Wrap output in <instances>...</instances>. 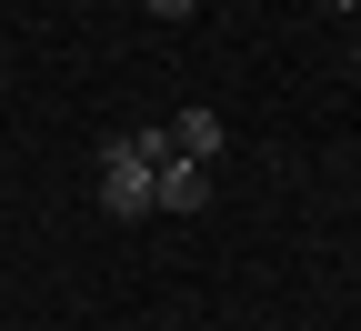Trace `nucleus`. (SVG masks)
Returning <instances> with one entry per match:
<instances>
[{"mask_svg":"<svg viewBox=\"0 0 361 331\" xmlns=\"http://www.w3.org/2000/svg\"><path fill=\"white\" fill-rule=\"evenodd\" d=\"M331 11H361V0H331Z\"/></svg>","mask_w":361,"mask_h":331,"instance_id":"6","label":"nucleus"},{"mask_svg":"<svg viewBox=\"0 0 361 331\" xmlns=\"http://www.w3.org/2000/svg\"><path fill=\"white\" fill-rule=\"evenodd\" d=\"M201 11V0H151V20H191Z\"/></svg>","mask_w":361,"mask_h":331,"instance_id":"5","label":"nucleus"},{"mask_svg":"<svg viewBox=\"0 0 361 331\" xmlns=\"http://www.w3.org/2000/svg\"><path fill=\"white\" fill-rule=\"evenodd\" d=\"M171 151L180 161H221V111H180L171 121Z\"/></svg>","mask_w":361,"mask_h":331,"instance_id":"3","label":"nucleus"},{"mask_svg":"<svg viewBox=\"0 0 361 331\" xmlns=\"http://www.w3.org/2000/svg\"><path fill=\"white\" fill-rule=\"evenodd\" d=\"M211 201V161H161L151 171V211H201Z\"/></svg>","mask_w":361,"mask_h":331,"instance_id":"2","label":"nucleus"},{"mask_svg":"<svg viewBox=\"0 0 361 331\" xmlns=\"http://www.w3.org/2000/svg\"><path fill=\"white\" fill-rule=\"evenodd\" d=\"M101 211H111V221H141V211H151V161L130 151L121 131L101 140Z\"/></svg>","mask_w":361,"mask_h":331,"instance_id":"1","label":"nucleus"},{"mask_svg":"<svg viewBox=\"0 0 361 331\" xmlns=\"http://www.w3.org/2000/svg\"><path fill=\"white\" fill-rule=\"evenodd\" d=\"M0 61H11V51H0Z\"/></svg>","mask_w":361,"mask_h":331,"instance_id":"7","label":"nucleus"},{"mask_svg":"<svg viewBox=\"0 0 361 331\" xmlns=\"http://www.w3.org/2000/svg\"><path fill=\"white\" fill-rule=\"evenodd\" d=\"M121 140H130L151 171H161V161H180V151H171V121H141V131H121Z\"/></svg>","mask_w":361,"mask_h":331,"instance_id":"4","label":"nucleus"}]
</instances>
